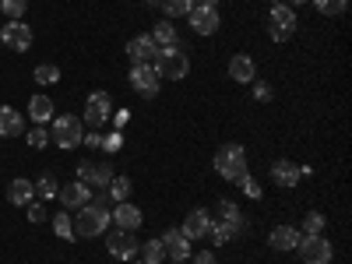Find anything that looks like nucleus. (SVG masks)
Returning <instances> with one entry per match:
<instances>
[{"mask_svg":"<svg viewBox=\"0 0 352 264\" xmlns=\"http://www.w3.org/2000/svg\"><path fill=\"white\" fill-rule=\"evenodd\" d=\"M131 264H148V261H131Z\"/></svg>","mask_w":352,"mask_h":264,"instance_id":"a18cd8bd","label":"nucleus"},{"mask_svg":"<svg viewBox=\"0 0 352 264\" xmlns=\"http://www.w3.org/2000/svg\"><path fill=\"white\" fill-rule=\"evenodd\" d=\"M28 222H46V204L43 201H32V204H28Z\"/></svg>","mask_w":352,"mask_h":264,"instance_id":"58836bf2","label":"nucleus"},{"mask_svg":"<svg viewBox=\"0 0 352 264\" xmlns=\"http://www.w3.org/2000/svg\"><path fill=\"white\" fill-rule=\"evenodd\" d=\"M152 4H159V0H152Z\"/></svg>","mask_w":352,"mask_h":264,"instance_id":"de8ad7c7","label":"nucleus"},{"mask_svg":"<svg viewBox=\"0 0 352 264\" xmlns=\"http://www.w3.org/2000/svg\"><path fill=\"white\" fill-rule=\"evenodd\" d=\"M109 219L120 226V229H127V232H138L141 222H144L141 208H138V204H131V201H120V204H116V212H109Z\"/></svg>","mask_w":352,"mask_h":264,"instance_id":"6ab92c4d","label":"nucleus"},{"mask_svg":"<svg viewBox=\"0 0 352 264\" xmlns=\"http://www.w3.org/2000/svg\"><path fill=\"white\" fill-rule=\"evenodd\" d=\"M159 240H162V247H166V257H169V261L184 264V261L190 257V240L184 236L180 229H166V232H162Z\"/></svg>","mask_w":352,"mask_h":264,"instance_id":"4468645a","label":"nucleus"},{"mask_svg":"<svg viewBox=\"0 0 352 264\" xmlns=\"http://www.w3.org/2000/svg\"><path fill=\"white\" fill-rule=\"evenodd\" d=\"M229 78L240 81V85H254V81H257V64L250 60L247 53H236V56L229 60Z\"/></svg>","mask_w":352,"mask_h":264,"instance_id":"aec40b11","label":"nucleus"},{"mask_svg":"<svg viewBox=\"0 0 352 264\" xmlns=\"http://www.w3.org/2000/svg\"><path fill=\"white\" fill-rule=\"evenodd\" d=\"M268 36L275 43H289L296 36V11L289 4H272V14H268Z\"/></svg>","mask_w":352,"mask_h":264,"instance_id":"423d86ee","label":"nucleus"},{"mask_svg":"<svg viewBox=\"0 0 352 264\" xmlns=\"http://www.w3.org/2000/svg\"><path fill=\"white\" fill-rule=\"evenodd\" d=\"M159 85H162V78H159V71H155L152 64H134V67H131V88H134L138 96L155 99Z\"/></svg>","mask_w":352,"mask_h":264,"instance_id":"0eeeda50","label":"nucleus"},{"mask_svg":"<svg viewBox=\"0 0 352 264\" xmlns=\"http://www.w3.org/2000/svg\"><path fill=\"white\" fill-rule=\"evenodd\" d=\"M32 78H36L39 85H56V81H60V67H56V64H39Z\"/></svg>","mask_w":352,"mask_h":264,"instance_id":"473e14b6","label":"nucleus"},{"mask_svg":"<svg viewBox=\"0 0 352 264\" xmlns=\"http://www.w3.org/2000/svg\"><path fill=\"white\" fill-rule=\"evenodd\" d=\"M272 180H275L282 190H292V187L303 180V169H300L296 162H289V159H278V162H272Z\"/></svg>","mask_w":352,"mask_h":264,"instance_id":"f3484780","label":"nucleus"},{"mask_svg":"<svg viewBox=\"0 0 352 264\" xmlns=\"http://www.w3.org/2000/svg\"><path fill=\"white\" fill-rule=\"evenodd\" d=\"M102 148H106L109 155H113V152H120V148H124V134H120V131H113L109 138H102Z\"/></svg>","mask_w":352,"mask_h":264,"instance_id":"4c0bfd02","label":"nucleus"},{"mask_svg":"<svg viewBox=\"0 0 352 264\" xmlns=\"http://www.w3.org/2000/svg\"><path fill=\"white\" fill-rule=\"evenodd\" d=\"M324 226H328V219L320 212H307L303 215V236H317V232H324Z\"/></svg>","mask_w":352,"mask_h":264,"instance_id":"cd10ccee","label":"nucleus"},{"mask_svg":"<svg viewBox=\"0 0 352 264\" xmlns=\"http://www.w3.org/2000/svg\"><path fill=\"white\" fill-rule=\"evenodd\" d=\"M81 141L88 144V148H102V138H99V134H85Z\"/></svg>","mask_w":352,"mask_h":264,"instance_id":"79ce46f5","label":"nucleus"},{"mask_svg":"<svg viewBox=\"0 0 352 264\" xmlns=\"http://www.w3.org/2000/svg\"><path fill=\"white\" fill-rule=\"evenodd\" d=\"M296 250H300L303 264H331V257H335V247H331V240L324 236V232H317V236H303L300 232Z\"/></svg>","mask_w":352,"mask_h":264,"instance_id":"39448f33","label":"nucleus"},{"mask_svg":"<svg viewBox=\"0 0 352 264\" xmlns=\"http://www.w3.org/2000/svg\"><path fill=\"white\" fill-rule=\"evenodd\" d=\"M152 67L159 71V78L180 81V78H187V71H190V56L184 53L180 43H169V46H159V56L152 60Z\"/></svg>","mask_w":352,"mask_h":264,"instance_id":"f03ea898","label":"nucleus"},{"mask_svg":"<svg viewBox=\"0 0 352 264\" xmlns=\"http://www.w3.org/2000/svg\"><path fill=\"white\" fill-rule=\"evenodd\" d=\"M268 243L275 247V250H296V243H300V229H292V226H278V229H272V236H268Z\"/></svg>","mask_w":352,"mask_h":264,"instance_id":"5701e85b","label":"nucleus"},{"mask_svg":"<svg viewBox=\"0 0 352 264\" xmlns=\"http://www.w3.org/2000/svg\"><path fill=\"white\" fill-rule=\"evenodd\" d=\"M187 18H190V32H197V36H215L219 32V8L194 4Z\"/></svg>","mask_w":352,"mask_h":264,"instance_id":"f8f14e48","label":"nucleus"},{"mask_svg":"<svg viewBox=\"0 0 352 264\" xmlns=\"http://www.w3.org/2000/svg\"><path fill=\"white\" fill-rule=\"evenodd\" d=\"M0 43H4L8 50H18V53H25L28 46H32V28H28L21 18H18V21H8L4 28H0Z\"/></svg>","mask_w":352,"mask_h":264,"instance_id":"ddd939ff","label":"nucleus"},{"mask_svg":"<svg viewBox=\"0 0 352 264\" xmlns=\"http://www.w3.org/2000/svg\"><path fill=\"white\" fill-rule=\"evenodd\" d=\"M0 134L4 138H21L25 134V120L14 106H0Z\"/></svg>","mask_w":352,"mask_h":264,"instance_id":"4be33fe9","label":"nucleus"},{"mask_svg":"<svg viewBox=\"0 0 352 264\" xmlns=\"http://www.w3.org/2000/svg\"><path fill=\"white\" fill-rule=\"evenodd\" d=\"M113 116V99L106 92H92L85 102V124L88 127H106V120Z\"/></svg>","mask_w":352,"mask_h":264,"instance_id":"9d476101","label":"nucleus"},{"mask_svg":"<svg viewBox=\"0 0 352 264\" xmlns=\"http://www.w3.org/2000/svg\"><path fill=\"white\" fill-rule=\"evenodd\" d=\"M314 8L324 14V18H338V14H345V0H314Z\"/></svg>","mask_w":352,"mask_h":264,"instance_id":"c756f323","label":"nucleus"},{"mask_svg":"<svg viewBox=\"0 0 352 264\" xmlns=\"http://www.w3.org/2000/svg\"><path fill=\"white\" fill-rule=\"evenodd\" d=\"M28 116H32L36 124L53 120V102H50V96H32V99H28Z\"/></svg>","mask_w":352,"mask_h":264,"instance_id":"b1692460","label":"nucleus"},{"mask_svg":"<svg viewBox=\"0 0 352 264\" xmlns=\"http://www.w3.org/2000/svg\"><path fill=\"white\" fill-rule=\"evenodd\" d=\"M60 204H64V212H74V208H85L88 201H92V187L88 184H81V180H74V184H67V187H60Z\"/></svg>","mask_w":352,"mask_h":264,"instance_id":"2eb2a0df","label":"nucleus"},{"mask_svg":"<svg viewBox=\"0 0 352 264\" xmlns=\"http://www.w3.org/2000/svg\"><path fill=\"white\" fill-rule=\"evenodd\" d=\"M32 197H36V184H32V180L18 176V180L8 184V201L18 204V208H28V204H32Z\"/></svg>","mask_w":352,"mask_h":264,"instance_id":"412c9836","label":"nucleus"},{"mask_svg":"<svg viewBox=\"0 0 352 264\" xmlns=\"http://www.w3.org/2000/svg\"><path fill=\"white\" fill-rule=\"evenodd\" d=\"M53 232L60 240H74V226H71V215L60 212V215H53Z\"/></svg>","mask_w":352,"mask_h":264,"instance_id":"7c9ffc66","label":"nucleus"},{"mask_svg":"<svg viewBox=\"0 0 352 264\" xmlns=\"http://www.w3.org/2000/svg\"><path fill=\"white\" fill-rule=\"evenodd\" d=\"M272 4H278V0H272Z\"/></svg>","mask_w":352,"mask_h":264,"instance_id":"49530a36","label":"nucleus"},{"mask_svg":"<svg viewBox=\"0 0 352 264\" xmlns=\"http://www.w3.org/2000/svg\"><path fill=\"white\" fill-rule=\"evenodd\" d=\"M141 261H148V264H159L162 257H166V247H162V240H148V243H141Z\"/></svg>","mask_w":352,"mask_h":264,"instance_id":"bb28decb","label":"nucleus"},{"mask_svg":"<svg viewBox=\"0 0 352 264\" xmlns=\"http://www.w3.org/2000/svg\"><path fill=\"white\" fill-rule=\"evenodd\" d=\"M201 4H208V8H215V4H219V0H201Z\"/></svg>","mask_w":352,"mask_h":264,"instance_id":"c03bdc74","label":"nucleus"},{"mask_svg":"<svg viewBox=\"0 0 352 264\" xmlns=\"http://www.w3.org/2000/svg\"><path fill=\"white\" fill-rule=\"evenodd\" d=\"M197 0H166V18H187Z\"/></svg>","mask_w":352,"mask_h":264,"instance_id":"2f4dec72","label":"nucleus"},{"mask_svg":"<svg viewBox=\"0 0 352 264\" xmlns=\"http://www.w3.org/2000/svg\"><path fill=\"white\" fill-rule=\"evenodd\" d=\"M106 194H109L116 204L127 201V197H131V180H127V176H113V180L106 184Z\"/></svg>","mask_w":352,"mask_h":264,"instance_id":"393cba45","label":"nucleus"},{"mask_svg":"<svg viewBox=\"0 0 352 264\" xmlns=\"http://www.w3.org/2000/svg\"><path fill=\"white\" fill-rule=\"evenodd\" d=\"M78 180L81 184H88V187H99V190H106V184L113 180V162H96V159H88V162H81L78 166Z\"/></svg>","mask_w":352,"mask_h":264,"instance_id":"1a4fd4ad","label":"nucleus"},{"mask_svg":"<svg viewBox=\"0 0 352 264\" xmlns=\"http://www.w3.org/2000/svg\"><path fill=\"white\" fill-rule=\"evenodd\" d=\"M194 264H219V257H215L212 250H201V254L194 257Z\"/></svg>","mask_w":352,"mask_h":264,"instance_id":"a19ab883","label":"nucleus"},{"mask_svg":"<svg viewBox=\"0 0 352 264\" xmlns=\"http://www.w3.org/2000/svg\"><path fill=\"white\" fill-rule=\"evenodd\" d=\"M215 222H222V226L229 229V240H240V236H247V232H250L247 219L240 215V208H236L232 201H219V208H215Z\"/></svg>","mask_w":352,"mask_h":264,"instance_id":"6e6552de","label":"nucleus"},{"mask_svg":"<svg viewBox=\"0 0 352 264\" xmlns=\"http://www.w3.org/2000/svg\"><path fill=\"white\" fill-rule=\"evenodd\" d=\"M36 194H39L43 201H53L56 194H60V184H56L53 176L46 173V176H39V180H36Z\"/></svg>","mask_w":352,"mask_h":264,"instance_id":"c85d7f7f","label":"nucleus"},{"mask_svg":"<svg viewBox=\"0 0 352 264\" xmlns=\"http://www.w3.org/2000/svg\"><path fill=\"white\" fill-rule=\"evenodd\" d=\"M254 99H257V102H268V99H272V88L264 85V81H257V85H254Z\"/></svg>","mask_w":352,"mask_h":264,"instance_id":"ea45409f","label":"nucleus"},{"mask_svg":"<svg viewBox=\"0 0 352 264\" xmlns=\"http://www.w3.org/2000/svg\"><path fill=\"white\" fill-rule=\"evenodd\" d=\"M208 229H212V212H208V208H194V212L184 219V226H180V232H184L187 240L208 236Z\"/></svg>","mask_w":352,"mask_h":264,"instance_id":"dca6fc26","label":"nucleus"},{"mask_svg":"<svg viewBox=\"0 0 352 264\" xmlns=\"http://www.w3.org/2000/svg\"><path fill=\"white\" fill-rule=\"evenodd\" d=\"M236 184H240V190H243V194H247L250 201H261V194H264V190H261V184L254 180V176H250V173H243V176H240V180H236Z\"/></svg>","mask_w":352,"mask_h":264,"instance_id":"f704fd0d","label":"nucleus"},{"mask_svg":"<svg viewBox=\"0 0 352 264\" xmlns=\"http://www.w3.org/2000/svg\"><path fill=\"white\" fill-rule=\"evenodd\" d=\"M109 222H113V219H109V212H106V204H99V201H88L85 208H78V219H71L74 236H85V240L102 236Z\"/></svg>","mask_w":352,"mask_h":264,"instance_id":"f257e3e1","label":"nucleus"},{"mask_svg":"<svg viewBox=\"0 0 352 264\" xmlns=\"http://www.w3.org/2000/svg\"><path fill=\"white\" fill-rule=\"evenodd\" d=\"M25 8H28V0H0V11H4L11 21H18L25 14Z\"/></svg>","mask_w":352,"mask_h":264,"instance_id":"c9c22d12","label":"nucleus"},{"mask_svg":"<svg viewBox=\"0 0 352 264\" xmlns=\"http://www.w3.org/2000/svg\"><path fill=\"white\" fill-rule=\"evenodd\" d=\"M208 240H212L215 247H222V243H229V229H226L222 222H215V219H212V229H208Z\"/></svg>","mask_w":352,"mask_h":264,"instance_id":"e433bc0d","label":"nucleus"},{"mask_svg":"<svg viewBox=\"0 0 352 264\" xmlns=\"http://www.w3.org/2000/svg\"><path fill=\"white\" fill-rule=\"evenodd\" d=\"M300 4H307V0H289V8H292V11H296Z\"/></svg>","mask_w":352,"mask_h":264,"instance_id":"37998d69","label":"nucleus"},{"mask_svg":"<svg viewBox=\"0 0 352 264\" xmlns=\"http://www.w3.org/2000/svg\"><path fill=\"white\" fill-rule=\"evenodd\" d=\"M215 169H219L222 180L236 184L240 176L247 173V148L243 144H222V148L215 152Z\"/></svg>","mask_w":352,"mask_h":264,"instance_id":"7ed1b4c3","label":"nucleus"},{"mask_svg":"<svg viewBox=\"0 0 352 264\" xmlns=\"http://www.w3.org/2000/svg\"><path fill=\"white\" fill-rule=\"evenodd\" d=\"M25 138H28V144H32L36 152H39V148H46V144H50V131H46L43 124H36L32 131H25Z\"/></svg>","mask_w":352,"mask_h":264,"instance_id":"72a5a7b5","label":"nucleus"},{"mask_svg":"<svg viewBox=\"0 0 352 264\" xmlns=\"http://www.w3.org/2000/svg\"><path fill=\"white\" fill-rule=\"evenodd\" d=\"M81 138H85V131H81V120L74 113H64V116H53V127H50V141L56 144V148H78L81 144Z\"/></svg>","mask_w":352,"mask_h":264,"instance_id":"20e7f679","label":"nucleus"},{"mask_svg":"<svg viewBox=\"0 0 352 264\" xmlns=\"http://www.w3.org/2000/svg\"><path fill=\"white\" fill-rule=\"evenodd\" d=\"M106 250H109L116 261H134L138 250H141V243L134 240V232L116 229V232H109V236H106Z\"/></svg>","mask_w":352,"mask_h":264,"instance_id":"9b49d317","label":"nucleus"},{"mask_svg":"<svg viewBox=\"0 0 352 264\" xmlns=\"http://www.w3.org/2000/svg\"><path fill=\"white\" fill-rule=\"evenodd\" d=\"M152 39H155V46H169V43H176V28H173V21H155Z\"/></svg>","mask_w":352,"mask_h":264,"instance_id":"a878e982","label":"nucleus"},{"mask_svg":"<svg viewBox=\"0 0 352 264\" xmlns=\"http://www.w3.org/2000/svg\"><path fill=\"white\" fill-rule=\"evenodd\" d=\"M127 56H131V64H152L159 56V46H155L152 36H134L127 43Z\"/></svg>","mask_w":352,"mask_h":264,"instance_id":"a211bd4d","label":"nucleus"}]
</instances>
